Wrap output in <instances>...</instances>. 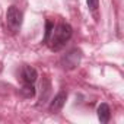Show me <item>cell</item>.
Returning a JSON list of instances; mask_svg holds the SVG:
<instances>
[{"label": "cell", "instance_id": "obj_2", "mask_svg": "<svg viewBox=\"0 0 124 124\" xmlns=\"http://www.w3.org/2000/svg\"><path fill=\"white\" fill-rule=\"evenodd\" d=\"M22 18H23V15H22V12L16 6H10L8 9V13H6V25H8V28L13 34L21 29V26H22Z\"/></svg>", "mask_w": 124, "mask_h": 124}, {"label": "cell", "instance_id": "obj_8", "mask_svg": "<svg viewBox=\"0 0 124 124\" xmlns=\"http://www.w3.org/2000/svg\"><path fill=\"white\" fill-rule=\"evenodd\" d=\"M53 29H54V23H53V21L47 19V22H45V37H44V42H47V41H48V38H50V35H51Z\"/></svg>", "mask_w": 124, "mask_h": 124}, {"label": "cell", "instance_id": "obj_3", "mask_svg": "<svg viewBox=\"0 0 124 124\" xmlns=\"http://www.w3.org/2000/svg\"><path fill=\"white\" fill-rule=\"evenodd\" d=\"M80 58H82L80 50L75 48V50L69 51L66 55H63V58H61V66H63V69H66V70H73L80 63Z\"/></svg>", "mask_w": 124, "mask_h": 124}, {"label": "cell", "instance_id": "obj_5", "mask_svg": "<svg viewBox=\"0 0 124 124\" xmlns=\"http://www.w3.org/2000/svg\"><path fill=\"white\" fill-rule=\"evenodd\" d=\"M37 78H38V73H37V70H35L34 67H31V66H23V67L21 69V80H22L23 83H35Z\"/></svg>", "mask_w": 124, "mask_h": 124}, {"label": "cell", "instance_id": "obj_7", "mask_svg": "<svg viewBox=\"0 0 124 124\" xmlns=\"http://www.w3.org/2000/svg\"><path fill=\"white\" fill-rule=\"evenodd\" d=\"M21 93H22L25 98H32V96H35L34 83H23V88L21 89Z\"/></svg>", "mask_w": 124, "mask_h": 124}, {"label": "cell", "instance_id": "obj_9", "mask_svg": "<svg viewBox=\"0 0 124 124\" xmlns=\"http://www.w3.org/2000/svg\"><path fill=\"white\" fill-rule=\"evenodd\" d=\"M86 3H88V8L91 10H96L98 5H99V0H86Z\"/></svg>", "mask_w": 124, "mask_h": 124}, {"label": "cell", "instance_id": "obj_6", "mask_svg": "<svg viewBox=\"0 0 124 124\" xmlns=\"http://www.w3.org/2000/svg\"><path fill=\"white\" fill-rule=\"evenodd\" d=\"M109 117H111V109L107 104H101L98 107V118L101 123H108L109 121Z\"/></svg>", "mask_w": 124, "mask_h": 124}, {"label": "cell", "instance_id": "obj_4", "mask_svg": "<svg viewBox=\"0 0 124 124\" xmlns=\"http://www.w3.org/2000/svg\"><path fill=\"white\" fill-rule=\"evenodd\" d=\"M66 99H67V92H64V91L58 92V93L54 96V99L51 101V104H50V112H53V114L58 112L61 108L64 107Z\"/></svg>", "mask_w": 124, "mask_h": 124}, {"label": "cell", "instance_id": "obj_1", "mask_svg": "<svg viewBox=\"0 0 124 124\" xmlns=\"http://www.w3.org/2000/svg\"><path fill=\"white\" fill-rule=\"evenodd\" d=\"M72 35H73V28L69 23H58L53 29L47 44L50 45V48L53 51H60L67 44V41L72 38Z\"/></svg>", "mask_w": 124, "mask_h": 124}]
</instances>
